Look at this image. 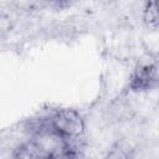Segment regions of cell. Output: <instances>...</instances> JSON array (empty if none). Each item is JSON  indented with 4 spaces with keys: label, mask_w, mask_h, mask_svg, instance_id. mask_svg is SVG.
<instances>
[{
    "label": "cell",
    "mask_w": 159,
    "mask_h": 159,
    "mask_svg": "<svg viewBox=\"0 0 159 159\" xmlns=\"http://www.w3.org/2000/svg\"><path fill=\"white\" fill-rule=\"evenodd\" d=\"M47 117L50 130L63 143L81 144L84 137L86 124L78 111L72 108H58Z\"/></svg>",
    "instance_id": "cell-1"
},
{
    "label": "cell",
    "mask_w": 159,
    "mask_h": 159,
    "mask_svg": "<svg viewBox=\"0 0 159 159\" xmlns=\"http://www.w3.org/2000/svg\"><path fill=\"white\" fill-rule=\"evenodd\" d=\"M127 88L135 93L159 88V55L148 53L137 62L129 75Z\"/></svg>",
    "instance_id": "cell-2"
},
{
    "label": "cell",
    "mask_w": 159,
    "mask_h": 159,
    "mask_svg": "<svg viewBox=\"0 0 159 159\" xmlns=\"http://www.w3.org/2000/svg\"><path fill=\"white\" fill-rule=\"evenodd\" d=\"M62 143L61 139L48 130L17 144L11 153V159H50L52 150Z\"/></svg>",
    "instance_id": "cell-3"
},
{
    "label": "cell",
    "mask_w": 159,
    "mask_h": 159,
    "mask_svg": "<svg viewBox=\"0 0 159 159\" xmlns=\"http://www.w3.org/2000/svg\"><path fill=\"white\" fill-rule=\"evenodd\" d=\"M50 159H87L82 144L62 143L52 150Z\"/></svg>",
    "instance_id": "cell-4"
},
{
    "label": "cell",
    "mask_w": 159,
    "mask_h": 159,
    "mask_svg": "<svg viewBox=\"0 0 159 159\" xmlns=\"http://www.w3.org/2000/svg\"><path fill=\"white\" fill-rule=\"evenodd\" d=\"M143 21L153 30H159V0L147 1L143 7Z\"/></svg>",
    "instance_id": "cell-5"
},
{
    "label": "cell",
    "mask_w": 159,
    "mask_h": 159,
    "mask_svg": "<svg viewBox=\"0 0 159 159\" xmlns=\"http://www.w3.org/2000/svg\"><path fill=\"white\" fill-rule=\"evenodd\" d=\"M103 159H133V150L128 144L117 142L108 149Z\"/></svg>",
    "instance_id": "cell-6"
}]
</instances>
